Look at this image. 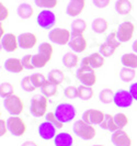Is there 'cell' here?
<instances>
[{"label": "cell", "mask_w": 137, "mask_h": 146, "mask_svg": "<svg viewBox=\"0 0 137 146\" xmlns=\"http://www.w3.org/2000/svg\"><path fill=\"white\" fill-rule=\"evenodd\" d=\"M132 48H133V51H134V53H136L137 54V40L133 43V45H132Z\"/></svg>", "instance_id": "cell-50"}, {"label": "cell", "mask_w": 137, "mask_h": 146, "mask_svg": "<svg viewBox=\"0 0 137 146\" xmlns=\"http://www.w3.org/2000/svg\"><path fill=\"white\" fill-rule=\"evenodd\" d=\"M100 54H102L104 57H111L113 54H114V52H115V47H113V46H111L110 44H108L107 42H104V43H102L100 45Z\"/></svg>", "instance_id": "cell-36"}, {"label": "cell", "mask_w": 137, "mask_h": 146, "mask_svg": "<svg viewBox=\"0 0 137 146\" xmlns=\"http://www.w3.org/2000/svg\"><path fill=\"white\" fill-rule=\"evenodd\" d=\"M1 47L8 53L15 52L19 47L18 36H15L13 33H7L1 37Z\"/></svg>", "instance_id": "cell-12"}, {"label": "cell", "mask_w": 137, "mask_h": 146, "mask_svg": "<svg viewBox=\"0 0 137 146\" xmlns=\"http://www.w3.org/2000/svg\"><path fill=\"white\" fill-rule=\"evenodd\" d=\"M21 88L24 90V91H28V92H32L36 89V87L34 86L33 81H32V78L31 76H26L24 77L21 80Z\"/></svg>", "instance_id": "cell-38"}, {"label": "cell", "mask_w": 137, "mask_h": 146, "mask_svg": "<svg viewBox=\"0 0 137 146\" xmlns=\"http://www.w3.org/2000/svg\"><path fill=\"white\" fill-rule=\"evenodd\" d=\"M45 119H46V121L51 122L52 124L54 125L56 129H62V127L64 126V123H62V122L57 119V117L55 115V113H53V112H48V113H46Z\"/></svg>", "instance_id": "cell-41"}, {"label": "cell", "mask_w": 137, "mask_h": 146, "mask_svg": "<svg viewBox=\"0 0 137 146\" xmlns=\"http://www.w3.org/2000/svg\"><path fill=\"white\" fill-rule=\"evenodd\" d=\"M91 29L94 33L102 34L108 30V22L103 18H97L91 23Z\"/></svg>", "instance_id": "cell-22"}, {"label": "cell", "mask_w": 137, "mask_h": 146, "mask_svg": "<svg viewBox=\"0 0 137 146\" xmlns=\"http://www.w3.org/2000/svg\"><path fill=\"white\" fill-rule=\"evenodd\" d=\"M64 79H65V75L60 69H52L47 76V80L56 86H59L64 81Z\"/></svg>", "instance_id": "cell-26"}, {"label": "cell", "mask_w": 137, "mask_h": 146, "mask_svg": "<svg viewBox=\"0 0 137 146\" xmlns=\"http://www.w3.org/2000/svg\"><path fill=\"white\" fill-rule=\"evenodd\" d=\"M78 56L76 55V53H66L65 55L63 56V65L67 67V68H73L76 67L77 64H78Z\"/></svg>", "instance_id": "cell-27"}, {"label": "cell", "mask_w": 137, "mask_h": 146, "mask_svg": "<svg viewBox=\"0 0 137 146\" xmlns=\"http://www.w3.org/2000/svg\"><path fill=\"white\" fill-rule=\"evenodd\" d=\"M69 47L75 53H82L87 48V41L83 34L82 35H71V38L69 41Z\"/></svg>", "instance_id": "cell-18"}, {"label": "cell", "mask_w": 137, "mask_h": 146, "mask_svg": "<svg viewBox=\"0 0 137 146\" xmlns=\"http://www.w3.org/2000/svg\"><path fill=\"white\" fill-rule=\"evenodd\" d=\"M104 64V56L100 53H93L89 56L83 57L81 60V66H90L94 69L100 68Z\"/></svg>", "instance_id": "cell-14"}, {"label": "cell", "mask_w": 137, "mask_h": 146, "mask_svg": "<svg viewBox=\"0 0 137 146\" xmlns=\"http://www.w3.org/2000/svg\"><path fill=\"white\" fill-rule=\"evenodd\" d=\"M48 104V98L44 95H35L31 99L30 112L33 117H41L46 115V109Z\"/></svg>", "instance_id": "cell-1"}, {"label": "cell", "mask_w": 137, "mask_h": 146, "mask_svg": "<svg viewBox=\"0 0 137 146\" xmlns=\"http://www.w3.org/2000/svg\"><path fill=\"white\" fill-rule=\"evenodd\" d=\"M9 15V10L8 8L3 5V2H0V20L5 21Z\"/></svg>", "instance_id": "cell-45"}, {"label": "cell", "mask_w": 137, "mask_h": 146, "mask_svg": "<svg viewBox=\"0 0 137 146\" xmlns=\"http://www.w3.org/2000/svg\"><path fill=\"white\" fill-rule=\"evenodd\" d=\"M133 97L130 95V91L127 90H124V89H120L117 90L114 95V104L118 108H122V109H125V108H128L133 104Z\"/></svg>", "instance_id": "cell-11"}, {"label": "cell", "mask_w": 137, "mask_h": 146, "mask_svg": "<svg viewBox=\"0 0 137 146\" xmlns=\"http://www.w3.org/2000/svg\"><path fill=\"white\" fill-rule=\"evenodd\" d=\"M77 79L85 86L92 87L94 84L97 82V76L94 73V68L90 66H80L76 73Z\"/></svg>", "instance_id": "cell-4"}, {"label": "cell", "mask_w": 137, "mask_h": 146, "mask_svg": "<svg viewBox=\"0 0 137 146\" xmlns=\"http://www.w3.org/2000/svg\"><path fill=\"white\" fill-rule=\"evenodd\" d=\"M50 60H51L50 57L45 56V55L38 53V52H37V54L33 55V58H32L33 66H34L35 68H43V67H45V66L47 65V63H48Z\"/></svg>", "instance_id": "cell-29"}, {"label": "cell", "mask_w": 137, "mask_h": 146, "mask_svg": "<svg viewBox=\"0 0 137 146\" xmlns=\"http://www.w3.org/2000/svg\"><path fill=\"white\" fill-rule=\"evenodd\" d=\"M48 38L53 43L58 44V45H66L69 43L71 38V33L64 28H55L50 31Z\"/></svg>", "instance_id": "cell-6"}, {"label": "cell", "mask_w": 137, "mask_h": 146, "mask_svg": "<svg viewBox=\"0 0 137 146\" xmlns=\"http://www.w3.org/2000/svg\"><path fill=\"white\" fill-rule=\"evenodd\" d=\"M32 58H33V55H24L23 57H22L21 62H22V65L23 67L25 68V69H33V68H35L34 66H33V62H32Z\"/></svg>", "instance_id": "cell-44"}, {"label": "cell", "mask_w": 137, "mask_h": 146, "mask_svg": "<svg viewBox=\"0 0 137 146\" xmlns=\"http://www.w3.org/2000/svg\"><path fill=\"white\" fill-rule=\"evenodd\" d=\"M100 127L103 129V130H108V131H111V132H115L118 130V129L116 127L115 123H114L113 117L110 115V114H105V117H104L103 122L100 124Z\"/></svg>", "instance_id": "cell-33"}, {"label": "cell", "mask_w": 137, "mask_h": 146, "mask_svg": "<svg viewBox=\"0 0 137 146\" xmlns=\"http://www.w3.org/2000/svg\"><path fill=\"white\" fill-rule=\"evenodd\" d=\"M121 62L124 67H130L133 69L137 68V54L136 53H127L124 54L121 58Z\"/></svg>", "instance_id": "cell-23"}, {"label": "cell", "mask_w": 137, "mask_h": 146, "mask_svg": "<svg viewBox=\"0 0 137 146\" xmlns=\"http://www.w3.org/2000/svg\"><path fill=\"white\" fill-rule=\"evenodd\" d=\"M18 42H19V47H21L23 50H30L36 45L37 38L35 34L25 32V33H21L18 36Z\"/></svg>", "instance_id": "cell-13"}, {"label": "cell", "mask_w": 137, "mask_h": 146, "mask_svg": "<svg viewBox=\"0 0 137 146\" xmlns=\"http://www.w3.org/2000/svg\"><path fill=\"white\" fill-rule=\"evenodd\" d=\"M134 30H135V25L130 21H125L121 23L118 25V28L116 30V35L117 38L121 43H125L128 42L130 38L133 37L134 34Z\"/></svg>", "instance_id": "cell-9"}, {"label": "cell", "mask_w": 137, "mask_h": 146, "mask_svg": "<svg viewBox=\"0 0 137 146\" xmlns=\"http://www.w3.org/2000/svg\"><path fill=\"white\" fill-rule=\"evenodd\" d=\"M128 91L130 92V95H132V97H133V99L137 101V82H134V84L130 85Z\"/></svg>", "instance_id": "cell-47"}, {"label": "cell", "mask_w": 137, "mask_h": 146, "mask_svg": "<svg viewBox=\"0 0 137 146\" xmlns=\"http://www.w3.org/2000/svg\"><path fill=\"white\" fill-rule=\"evenodd\" d=\"M37 50H38V53H41V54H43L45 56L52 58V55H53V46H52L50 43H47V42L41 43L40 46L37 47Z\"/></svg>", "instance_id": "cell-39"}, {"label": "cell", "mask_w": 137, "mask_h": 146, "mask_svg": "<svg viewBox=\"0 0 137 146\" xmlns=\"http://www.w3.org/2000/svg\"><path fill=\"white\" fill-rule=\"evenodd\" d=\"M17 13L21 19L25 20V19H30L33 15L34 10L29 3H20L18 6V9H17Z\"/></svg>", "instance_id": "cell-24"}, {"label": "cell", "mask_w": 137, "mask_h": 146, "mask_svg": "<svg viewBox=\"0 0 137 146\" xmlns=\"http://www.w3.org/2000/svg\"><path fill=\"white\" fill-rule=\"evenodd\" d=\"M3 107L11 115H20L24 109V104H23L22 99L19 96L15 95L6 98L3 100Z\"/></svg>", "instance_id": "cell-5"}, {"label": "cell", "mask_w": 137, "mask_h": 146, "mask_svg": "<svg viewBox=\"0 0 137 146\" xmlns=\"http://www.w3.org/2000/svg\"><path fill=\"white\" fill-rule=\"evenodd\" d=\"M92 146H104V145H92Z\"/></svg>", "instance_id": "cell-51"}, {"label": "cell", "mask_w": 137, "mask_h": 146, "mask_svg": "<svg viewBox=\"0 0 137 146\" xmlns=\"http://www.w3.org/2000/svg\"><path fill=\"white\" fill-rule=\"evenodd\" d=\"M110 1L111 0H92L93 5L99 9H103V8H107L110 5Z\"/></svg>", "instance_id": "cell-46"}, {"label": "cell", "mask_w": 137, "mask_h": 146, "mask_svg": "<svg viewBox=\"0 0 137 146\" xmlns=\"http://www.w3.org/2000/svg\"><path fill=\"white\" fill-rule=\"evenodd\" d=\"M136 76V72L135 69L130 68V67H123L120 72V78L125 82H130L132 81Z\"/></svg>", "instance_id": "cell-32"}, {"label": "cell", "mask_w": 137, "mask_h": 146, "mask_svg": "<svg viewBox=\"0 0 137 146\" xmlns=\"http://www.w3.org/2000/svg\"><path fill=\"white\" fill-rule=\"evenodd\" d=\"M36 7L44 9H53L57 6V0H34Z\"/></svg>", "instance_id": "cell-37"}, {"label": "cell", "mask_w": 137, "mask_h": 146, "mask_svg": "<svg viewBox=\"0 0 137 146\" xmlns=\"http://www.w3.org/2000/svg\"><path fill=\"white\" fill-rule=\"evenodd\" d=\"M114 95H115V92H113L112 89L105 88V89H103V90L100 91V94H99V99H100V101H101L102 103L109 104V103L114 101Z\"/></svg>", "instance_id": "cell-28"}, {"label": "cell", "mask_w": 137, "mask_h": 146, "mask_svg": "<svg viewBox=\"0 0 137 146\" xmlns=\"http://www.w3.org/2000/svg\"><path fill=\"white\" fill-rule=\"evenodd\" d=\"M5 69L9 73L19 74L24 69L21 59L19 58H8L5 60Z\"/></svg>", "instance_id": "cell-19"}, {"label": "cell", "mask_w": 137, "mask_h": 146, "mask_svg": "<svg viewBox=\"0 0 137 146\" xmlns=\"http://www.w3.org/2000/svg\"><path fill=\"white\" fill-rule=\"evenodd\" d=\"M113 119H114V123H115L116 127L118 130H123L128 123V117H126L124 113H116L113 117Z\"/></svg>", "instance_id": "cell-35"}, {"label": "cell", "mask_w": 137, "mask_h": 146, "mask_svg": "<svg viewBox=\"0 0 137 146\" xmlns=\"http://www.w3.org/2000/svg\"><path fill=\"white\" fill-rule=\"evenodd\" d=\"M72 143H73V139H72L71 135L66 132L58 133L54 139L55 146H72Z\"/></svg>", "instance_id": "cell-20"}, {"label": "cell", "mask_w": 137, "mask_h": 146, "mask_svg": "<svg viewBox=\"0 0 137 146\" xmlns=\"http://www.w3.org/2000/svg\"><path fill=\"white\" fill-rule=\"evenodd\" d=\"M21 146H38L36 144L35 142H33V141H26V142H24Z\"/></svg>", "instance_id": "cell-49"}, {"label": "cell", "mask_w": 137, "mask_h": 146, "mask_svg": "<svg viewBox=\"0 0 137 146\" xmlns=\"http://www.w3.org/2000/svg\"><path fill=\"white\" fill-rule=\"evenodd\" d=\"M105 42L108 44H110L111 46H113V47H120V45H121V42L118 41V38H117V35H116V32H112V33H110L107 38H105Z\"/></svg>", "instance_id": "cell-42"}, {"label": "cell", "mask_w": 137, "mask_h": 146, "mask_svg": "<svg viewBox=\"0 0 137 146\" xmlns=\"http://www.w3.org/2000/svg\"><path fill=\"white\" fill-rule=\"evenodd\" d=\"M64 95H65V97H67L68 99L78 98V87L68 86V87L65 88V90H64Z\"/></svg>", "instance_id": "cell-43"}, {"label": "cell", "mask_w": 137, "mask_h": 146, "mask_svg": "<svg viewBox=\"0 0 137 146\" xmlns=\"http://www.w3.org/2000/svg\"><path fill=\"white\" fill-rule=\"evenodd\" d=\"M72 131L78 137L85 141L92 139L95 136V129L91 124L85 122L82 119L75 122V124L72 126Z\"/></svg>", "instance_id": "cell-3"}, {"label": "cell", "mask_w": 137, "mask_h": 146, "mask_svg": "<svg viewBox=\"0 0 137 146\" xmlns=\"http://www.w3.org/2000/svg\"><path fill=\"white\" fill-rule=\"evenodd\" d=\"M55 115L62 123H69L75 119L77 114V110L71 103H60L55 109Z\"/></svg>", "instance_id": "cell-2"}, {"label": "cell", "mask_w": 137, "mask_h": 146, "mask_svg": "<svg viewBox=\"0 0 137 146\" xmlns=\"http://www.w3.org/2000/svg\"><path fill=\"white\" fill-rule=\"evenodd\" d=\"M93 96V90L92 88L89 87V86H85V85H81L78 87V98L83 100V101H87L89 99H91Z\"/></svg>", "instance_id": "cell-30"}, {"label": "cell", "mask_w": 137, "mask_h": 146, "mask_svg": "<svg viewBox=\"0 0 137 146\" xmlns=\"http://www.w3.org/2000/svg\"><path fill=\"white\" fill-rule=\"evenodd\" d=\"M86 6V0H70L66 8V13L69 17H77L79 15Z\"/></svg>", "instance_id": "cell-17"}, {"label": "cell", "mask_w": 137, "mask_h": 146, "mask_svg": "<svg viewBox=\"0 0 137 146\" xmlns=\"http://www.w3.org/2000/svg\"><path fill=\"white\" fill-rule=\"evenodd\" d=\"M111 141L115 146H130L132 145V139L128 136V134L124 130H117L113 132Z\"/></svg>", "instance_id": "cell-16"}, {"label": "cell", "mask_w": 137, "mask_h": 146, "mask_svg": "<svg viewBox=\"0 0 137 146\" xmlns=\"http://www.w3.org/2000/svg\"><path fill=\"white\" fill-rule=\"evenodd\" d=\"M36 22H37V24H38L42 29L50 30L54 27V24H55V22H56V15H55V13H54L53 11H51L50 9H46V10L41 11V12L37 15Z\"/></svg>", "instance_id": "cell-8"}, {"label": "cell", "mask_w": 137, "mask_h": 146, "mask_svg": "<svg viewBox=\"0 0 137 146\" xmlns=\"http://www.w3.org/2000/svg\"><path fill=\"white\" fill-rule=\"evenodd\" d=\"M8 130L7 122H5L3 120H0V136H5Z\"/></svg>", "instance_id": "cell-48"}, {"label": "cell", "mask_w": 137, "mask_h": 146, "mask_svg": "<svg viewBox=\"0 0 137 146\" xmlns=\"http://www.w3.org/2000/svg\"><path fill=\"white\" fill-rule=\"evenodd\" d=\"M86 29V21L83 19H76L71 23V35H82Z\"/></svg>", "instance_id": "cell-25"}, {"label": "cell", "mask_w": 137, "mask_h": 146, "mask_svg": "<svg viewBox=\"0 0 137 146\" xmlns=\"http://www.w3.org/2000/svg\"><path fill=\"white\" fill-rule=\"evenodd\" d=\"M133 10V5L130 0H117L115 2V11L118 15H126Z\"/></svg>", "instance_id": "cell-21"}, {"label": "cell", "mask_w": 137, "mask_h": 146, "mask_svg": "<svg viewBox=\"0 0 137 146\" xmlns=\"http://www.w3.org/2000/svg\"><path fill=\"white\" fill-rule=\"evenodd\" d=\"M105 117V113L97 109H88L82 113V120L91 125H100Z\"/></svg>", "instance_id": "cell-10"}, {"label": "cell", "mask_w": 137, "mask_h": 146, "mask_svg": "<svg viewBox=\"0 0 137 146\" xmlns=\"http://www.w3.org/2000/svg\"><path fill=\"white\" fill-rule=\"evenodd\" d=\"M13 92H15V87H13L12 84H10V82H2L0 85V96H1V98L6 99V98L10 97V96L15 95Z\"/></svg>", "instance_id": "cell-34"}, {"label": "cell", "mask_w": 137, "mask_h": 146, "mask_svg": "<svg viewBox=\"0 0 137 146\" xmlns=\"http://www.w3.org/2000/svg\"><path fill=\"white\" fill-rule=\"evenodd\" d=\"M41 92H42V95H44L47 98L53 97L57 94V86L52 84L51 81L46 80V82L43 85V87L41 88Z\"/></svg>", "instance_id": "cell-31"}, {"label": "cell", "mask_w": 137, "mask_h": 146, "mask_svg": "<svg viewBox=\"0 0 137 146\" xmlns=\"http://www.w3.org/2000/svg\"><path fill=\"white\" fill-rule=\"evenodd\" d=\"M38 134L45 141H50L52 139H55V136H56V127L52 124L51 122L45 121L43 123H41L40 126H38Z\"/></svg>", "instance_id": "cell-15"}, {"label": "cell", "mask_w": 137, "mask_h": 146, "mask_svg": "<svg viewBox=\"0 0 137 146\" xmlns=\"http://www.w3.org/2000/svg\"><path fill=\"white\" fill-rule=\"evenodd\" d=\"M7 125L9 132L15 136H22L26 131L25 123L19 115H11L7 120Z\"/></svg>", "instance_id": "cell-7"}, {"label": "cell", "mask_w": 137, "mask_h": 146, "mask_svg": "<svg viewBox=\"0 0 137 146\" xmlns=\"http://www.w3.org/2000/svg\"><path fill=\"white\" fill-rule=\"evenodd\" d=\"M31 78H32V81L36 88H42L47 80L43 74H33V75H31Z\"/></svg>", "instance_id": "cell-40"}]
</instances>
